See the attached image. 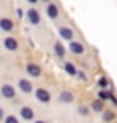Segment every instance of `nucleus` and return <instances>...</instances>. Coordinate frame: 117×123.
Segmentation results:
<instances>
[{
	"label": "nucleus",
	"instance_id": "b1692460",
	"mask_svg": "<svg viewBox=\"0 0 117 123\" xmlns=\"http://www.w3.org/2000/svg\"><path fill=\"white\" fill-rule=\"evenodd\" d=\"M3 119V111H2V108H0V120Z\"/></svg>",
	"mask_w": 117,
	"mask_h": 123
},
{
	"label": "nucleus",
	"instance_id": "4be33fe9",
	"mask_svg": "<svg viewBox=\"0 0 117 123\" xmlns=\"http://www.w3.org/2000/svg\"><path fill=\"white\" fill-rule=\"evenodd\" d=\"M110 99H111V101H113V102L116 104V105H117V99H116V98H114V96H113L111 93H110Z\"/></svg>",
	"mask_w": 117,
	"mask_h": 123
},
{
	"label": "nucleus",
	"instance_id": "0eeeda50",
	"mask_svg": "<svg viewBox=\"0 0 117 123\" xmlns=\"http://www.w3.org/2000/svg\"><path fill=\"white\" fill-rule=\"evenodd\" d=\"M69 50L74 54H83L84 53V47H83V44H80V42H71Z\"/></svg>",
	"mask_w": 117,
	"mask_h": 123
},
{
	"label": "nucleus",
	"instance_id": "6ab92c4d",
	"mask_svg": "<svg viewBox=\"0 0 117 123\" xmlns=\"http://www.w3.org/2000/svg\"><path fill=\"white\" fill-rule=\"evenodd\" d=\"M98 84H99L101 87H107L108 81H107V78H105V77H101V78H99V81H98Z\"/></svg>",
	"mask_w": 117,
	"mask_h": 123
},
{
	"label": "nucleus",
	"instance_id": "aec40b11",
	"mask_svg": "<svg viewBox=\"0 0 117 123\" xmlns=\"http://www.w3.org/2000/svg\"><path fill=\"white\" fill-rule=\"evenodd\" d=\"M78 113L83 114V116H87L89 114V110H87V107H78Z\"/></svg>",
	"mask_w": 117,
	"mask_h": 123
},
{
	"label": "nucleus",
	"instance_id": "4468645a",
	"mask_svg": "<svg viewBox=\"0 0 117 123\" xmlns=\"http://www.w3.org/2000/svg\"><path fill=\"white\" fill-rule=\"evenodd\" d=\"M54 48H56V54H57L59 57H63L65 56V47L62 45V44H59V42H57V44L54 45Z\"/></svg>",
	"mask_w": 117,
	"mask_h": 123
},
{
	"label": "nucleus",
	"instance_id": "f8f14e48",
	"mask_svg": "<svg viewBox=\"0 0 117 123\" xmlns=\"http://www.w3.org/2000/svg\"><path fill=\"white\" fill-rule=\"evenodd\" d=\"M47 14H48L50 18H56L59 15V8L54 3H50V5L47 6Z\"/></svg>",
	"mask_w": 117,
	"mask_h": 123
},
{
	"label": "nucleus",
	"instance_id": "a211bd4d",
	"mask_svg": "<svg viewBox=\"0 0 117 123\" xmlns=\"http://www.w3.org/2000/svg\"><path fill=\"white\" fill-rule=\"evenodd\" d=\"M5 123H18V120H17L15 116H8V117L5 119Z\"/></svg>",
	"mask_w": 117,
	"mask_h": 123
},
{
	"label": "nucleus",
	"instance_id": "393cba45",
	"mask_svg": "<svg viewBox=\"0 0 117 123\" xmlns=\"http://www.w3.org/2000/svg\"><path fill=\"white\" fill-rule=\"evenodd\" d=\"M35 123H45V122H42V120H36Z\"/></svg>",
	"mask_w": 117,
	"mask_h": 123
},
{
	"label": "nucleus",
	"instance_id": "5701e85b",
	"mask_svg": "<svg viewBox=\"0 0 117 123\" xmlns=\"http://www.w3.org/2000/svg\"><path fill=\"white\" fill-rule=\"evenodd\" d=\"M17 12H18V17H23V11H21V9H18Z\"/></svg>",
	"mask_w": 117,
	"mask_h": 123
},
{
	"label": "nucleus",
	"instance_id": "423d86ee",
	"mask_svg": "<svg viewBox=\"0 0 117 123\" xmlns=\"http://www.w3.org/2000/svg\"><path fill=\"white\" fill-rule=\"evenodd\" d=\"M0 29L5 30V32H11L14 29V23H12L9 18H2L0 20Z\"/></svg>",
	"mask_w": 117,
	"mask_h": 123
},
{
	"label": "nucleus",
	"instance_id": "7ed1b4c3",
	"mask_svg": "<svg viewBox=\"0 0 117 123\" xmlns=\"http://www.w3.org/2000/svg\"><path fill=\"white\" fill-rule=\"evenodd\" d=\"M27 17H29V20H30V23L32 24H39L41 23V17H39V12L36 11V9H30L29 12H27Z\"/></svg>",
	"mask_w": 117,
	"mask_h": 123
},
{
	"label": "nucleus",
	"instance_id": "6e6552de",
	"mask_svg": "<svg viewBox=\"0 0 117 123\" xmlns=\"http://www.w3.org/2000/svg\"><path fill=\"white\" fill-rule=\"evenodd\" d=\"M5 47L8 48L9 51H15L17 48H18V42H17L14 38H11V36H8V38L5 39Z\"/></svg>",
	"mask_w": 117,
	"mask_h": 123
},
{
	"label": "nucleus",
	"instance_id": "1a4fd4ad",
	"mask_svg": "<svg viewBox=\"0 0 117 123\" xmlns=\"http://www.w3.org/2000/svg\"><path fill=\"white\" fill-rule=\"evenodd\" d=\"M27 72L32 77H39L41 75V68L38 65H35V63H29L27 65Z\"/></svg>",
	"mask_w": 117,
	"mask_h": 123
},
{
	"label": "nucleus",
	"instance_id": "f257e3e1",
	"mask_svg": "<svg viewBox=\"0 0 117 123\" xmlns=\"http://www.w3.org/2000/svg\"><path fill=\"white\" fill-rule=\"evenodd\" d=\"M2 96L3 98H8V99L14 98L15 96V89L12 87L11 84H3L2 86Z\"/></svg>",
	"mask_w": 117,
	"mask_h": 123
},
{
	"label": "nucleus",
	"instance_id": "dca6fc26",
	"mask_svg": "<svg viewBox=\"0 0 117 123\" xmlns=\"http://www.w3.org/2000/svg\"><path fill=\"white\" fill-rule=\"evenodd\" d=\"M92 108H93L95 111H102V110H104V105H102V101H99V99H96V101H93V104H92Z\"/></svg>",
	"mask_w": 117,
	"mask_h": 123
},
{
	"label": "nucleus",
	"instance_id": "2eb2a0df",
	"mask_svg": "<svg viewBox=\"0 0 117 123\" xmlns=\"http://www.w3.org/2000/svg\"><path fill=\"white\" fill-rule=\"evenodd\" d=\"M104 120H105V122H113L114 120V113L111 111V110L104 111Z\"/></svg>",
	"mask_w": 117,
	"mask_h": 123
},
{
	"label": "nucleus",
	"instance_id": "f3484780",
	"mask_svg": "<svg viewBox=\"0 0 117 123\" xmlns=\"http://www.w3.org/2000/svg\"><path fill=\"white\" fill-rule=\"evenodd\" d=\"M98 96H99V101H105V99L110 98V93H108V92H99Z\"/></svg>",
	"mask_w": 117,
	"mask_h": 123
},
{
	"label": "nucleus",
	"instance_id": "39448f33",
	"mask_svg": "<svg viewBox=\"0 0 117 123\" xmlns=\"http://www.w3.org/2000/svg\"><path fill=\"white\" fill-rule=\"evenodd\" d=\"M59 35L63 39H68V41H71L74 38V32L71 29H68V27H59Z\"/></svg>",
	"mask_w": 117,
	"mask_h": 123
},
{
	"label": "nucleus",
	"instance_id": "412c9836",
	"mask_svg": "<svg viewBox=\"0 0 117 123\" xmlns=\"http://www.w3.org/2000/svg\"><path fill=\"white\" fill-rule=\"evenodd\" d=\"M77 75H78L80 78H83V80H86V75H84L83 72H80V71H77Z\"/></svg>",
	"mask_w": 117,
	"mask_h": 123
},
{
	"label": "nucleus",
	"instance_id": "9d476101",
	"mask_svg": "<svg viewBox=\"0 0 117 123\" xmlns=\"http://www.w3.org/2000/svg\"><path fill=\"white\" fill-rule=\"evenodd\" d=\"M59 101H60V102H65V104H71V102L74 101V96H72V93H71V92L65 90V92H62V93H60V96H59Z\"/></svg>",
	"mask_w": 117,
	"mask_h": 123
},
{
	"label": "nucleus",
	"instance_id": "ddd939ff",
	"mask_svg": "<svg viewBox=\"0 0 117 123\" xmlns=\"http://www.w3.org/2000/svg\"><path fill=\"white\" fill-rule=\"evenodd\" d=\"M65 69H66V72L69 74V75H77V69H75V66H74L72 63H69V62H68V63L65 65Z\"/></svg>",
	"mask_w": 117,
	"mask_h": 123
},
{
	"label": "nucleus",
	"instance_id": "9b49d317",
	"mask_svg": "<svg viewBox=\"0 0 117 123\" xmlns=\"http://www.w3.org/2000/svg\"><path fill=\"white\" fill-rule=\"evenodd\" d=\"M20 89H21V92H24V93H30L32 92V83L29 81V80H20Z\"/></svg>",
	"mask_w": 117,
	"mask_h": 123
},
{
	"label": "nucleus",
	"instance_id": "f03ea898",
	"mask_svg": "<svg viewBox=\"0 0 117 123\" xmlns=\"http://www.w3.org/2000/svg\"><path fill=\"white\" fill-rule=\"evenodd\" d=\"M36 98H38L41 102H50V99H51L50 93H48L45 89H38L36 90Z\"/></svg>",
	"mask_w": 117,
	"mask_h": 123
},
{
	"label": "nucleus",
	"instance_id": "20e7f679",
	"mask_svg": "<svg viewBox=\"0 0 117 123\" xmlns=\"http://www.w3.org/2000/svg\"><path fill=\"white\" fill-rule=\"evenodd\" d=\"M20 114H21V117L24 120H32L35 117V113H33V110L30 108V107H23L21 111H20Z\"/></svg>",
	"mask_w": 117,
	"mask_h": 123
}]
</instances>
